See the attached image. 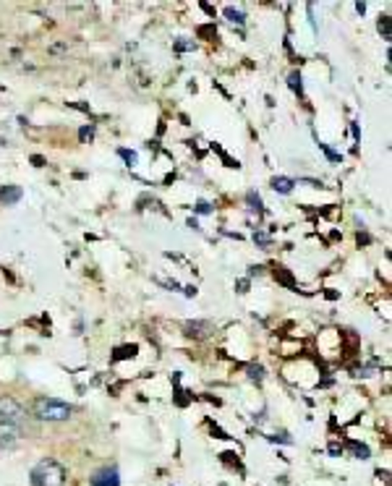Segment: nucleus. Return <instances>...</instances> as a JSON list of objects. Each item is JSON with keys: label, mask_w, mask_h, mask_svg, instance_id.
<instances>
[{"label": "nucleus", "mask_w": 392, "mask_h": 486, "mask_svg": "<svg viewBox=\"0 0 392 486\" xmlns=\"http://www.w3.org/2000/svg\"><path fill=\"white\" fill-rule=\"evenodd\" d=\"M94 136V128L89 126V128H81V141H87V139H92Z\"/></svg>", "instance_id": "nucleus-14"}, {"label": "nucleus", "mask_w": 392, "mask_h": 486, "mask_svg": "<svg viewBox=\"0 0 392 486\" xmlns=\"http://www.w3.org/2000/svg\"><path fill=\"white\" fill-rule=\"evenodd\" d=\"M92 486H121V479H118V471L115 468H105L99 471L94 479H92Z\"/></svg>", "instance_id": "nucleus-5"}, {"label": "nucleus", "mask_w": 392, "mask_h": 486, "mask_svg": "<svg viewBox=\"0 0 392 486\" xmlns=\"http://www.w3.org/2000/svg\"><path fill=\"white\" fill-rule=\"evenodd\" d=\"M34 416L42 418V421H66V418H71V408L60 400L40 398L34 402Z\"/></svg>", "instance_id": "nucleus-2"}, {"label": "nucleus", "mask_w": 392, "mask_h": 486, "mask_svg": "<svg viewBox=\"0 0 392 486\" xmlns=\"http://www.w3.org/2000/svg\"><path fill=\"white\" fill-rule=\"evenodd\" d=\"M21 439V426L0 424V447H16Z\"/></svg>", "instance_id": "nucleus-4"}, {"label": "nucleus", "mask_w": 392, "mask_h": 486, "mask_svg": "<svg viewBox=\"0 0 392 486\" xmlns=\"http://www.w3.org/2000/svg\"><path fill=\"white\" fill-rule=\"evenodd\" d=\"M379 32L385 34V40H390V16H379Z\"/></svg>", "instance_id": "nucleus-10"}, {"label": "nucleus", "mask_w": 392, "mask_h": 486, "mask_svg": "<svg viewBox=\"0 0 392 486\" xmlns=\"http://www.w3.org/2000/svg\"><path fill=\"white\" fill-rule=\"evenodd\" d=\"M293 186H296V183L290 180V178H285V176L272 178V188H275L277 194H290V191H293Z\"/></svg>", "instance_id": "nucleus-7"}, {"label": "nucleus", "mask_w": 392, "mask_h": 486, "mask_svg": "<svg viewBox=\"0 0 392 486\" xmlns=\"http://www.w3.org/2000/svg\"><path fill=\"white\" fill-rule=\"evenodd\" d=\"M118 154H121V157H123L126 162H129V165H133V162H136V154H133V152H129V149H118Z\"/></svg>", "instance_id": "nucleus-13"}, {"label": "nucleus", "mask_w": 392, "mask_h": 486, "mask_svg": "<svg viewBox=\"0 0 392 486\" xmlns=\"http://www.w3.org/2000/svg\"><path fill=\"white\" fill-rule=\"evenodd\" d=\"M319 149H322V152H324V154H327V157H330L332 162H340V154H335V152H332L327 144H322V141H319Z\"/></svg>", "instance_id": "nucleus-11"}, {"label": "nucleus", "mask_w": 392, "mask_h": 486, "mask_svg": "<svg viewBox=\"0 0 392 486\" xmlns=\"http://www.w3.org/2000/svg\"><path fill=\"white\" fill-rule=\"evenodd\" d=\"M275 274H277V277H280L282 282H285V285H290V288H293V280H290V274H288L285 269H282V267H277V272H275Z\"/></svg>", "instance_id": "nucleus-12"}, {"label": "nucleus", "mask_w": 392, "mask_h": 486, "mask_svg": "<svg viewBox=\"0 0 392 486\" xmlns=\"http://www.w3.org/2000/svg\"><path fill=\"white\" fill-rule=\"evenodd\" d=\"M290 87L301 91V76H298V73H293V76H290Z\"/></svg>", "instance_id": "nucleus-16"}, {"label": "nucleus", "mask_w": 392, "mask_h": 486, "mask_svg": "<svg viewBox=\"0 0 392 486\" xmlns=\"http://www.w3.org/2000/svg\"><path fill=\"white\" fill-rule=\"evenodd\" d=\"M191 47H194L191 42H178V44H175V50H191Z\"/></svg>", "instance_id": "nucleus-17"}, {"label": "nucleus", "mask_w": 392, "mask_h": 486, "mask_svg": "<svg viewBox=\"0 0 392 486\" xmlns=\"http://www.w3.org/2000/svg\"><path fill=\"white\" fill-rule=\"evenodd\" d=\"M66 468L58 460H42L32 471V486H63Z\"/></svg>", "instance_id": "nucleus-1"}, {"label": "nucleus", "mask_w": 392, "mask_h": 486, "mask_svg": "<svg viewBox=\"0 0 392 486\" xmlns=\"http://www.w3.org/2000/svg\"><path fill=\"white\" fill-rule=\"evenodd\" d=\"M19 199H21V188L19 186H3V191H0V201H3L5 207L16 204Z\"/></svg>", "instance_id": "nucleus-6"}, {"label": "nucleus", "mask_w": 392, "mask_h": 486, "mask_svg": "<svg viewBox=\"0 0 392 486\" xmlns=\"http://www.w3.org/2000/svg\"><path fill=\"white\" fill-rule=\"evenodd\" d=\"M196 209H199L202 215H209V212H212V207H209L207 201H199V204H196Z\"/></svg>", "instance_id": "nucleus-15"}, {"label": "nucleus", "mask_w": 392, "mask_h": 486, "mask_svg": "<svg viewBox=\"0 0 392 486\" xmlns=\"http://www.w3.org/2000/svg\"><path fill=\"white\" fill-rule=\"evenodd\" d=\"M0 424L21 426V424H24V408H21L16 400L3 398V400H0Z\"/></svg>", "instance_id": "nucleus-3"}, {"label": "nucleus", "mask_w": 392, "mask_h": 486, "mask_svg": "<svg viewBox=\"0 0 392 486\" xmlns=\"http://www.w3.org/2000/svg\"><path fill=\"white\" fill-rule=\"evenodd\" d=\"M225 16H227V21H233V24H243L246 21V16L238 11V8H225Z\"/></svg>", "instance_id": "nucleus-9"}, {"label": "nucleus", "mask_w": 392, "mask_h": 486, "mask_svg": "<svg viewBox=\"0 0 392 486\" xmlns=\"http://www.w3.org/2000/svg\"><path fill=\"white\" fill-rule=\"evenodd\" d=\"M186 329H188V335L191 337H204V332H202V329H209V324L207 322H191V324H186Z\"/></svg>", "instance_id": "nucleus-8"}]
</instances>
